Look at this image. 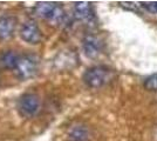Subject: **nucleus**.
I'll return each instance as SVG.
<instances>
[{
  "label": "nucleus",
  "instance_id": "9",
  "mask_svg": "<svg viewBox=\"0 0 157 141\" xmlns=\"http://www.w3.org/2000/svg\"><path fill=\"white\" fill-rule=\"evenodd\" d=\"M90 136V132L87 126L82 123H76L68 131L69 141H87Z\"/></svg>",
  "mask_w": 157,
  "mask_h": 141
},
{
  "label": "nucleus",
  "instance_id": "5",
  "mask_svg": "<svg viewBox=\"0 0 157 141\" xmlns=\"http://www.w3.org/2000/svg\"><path fill=\"white\" fill-rule=\"evenodd\" d=\"M73 14L76 20L83 22L88 26H92L96 22V15L92 2L88 1H78L74 4Z\"/></svg>",
  "mask_w": 157,
  "mask_h": 141
},
{
  "label": "nucleus",
  "instance_id": "12",
  "mask_svg": "<svg viewBox=\"0 0 157 141\" xmlns=\"http://www.w3.org/2000/svg\"><path fill=\"white\" fill-rule=\"evenodd\" d=\"M140 5L149 13H157V1H142L140 2Z\"/></svg>",
  "mask_w": 157,
  "mask_h": 141
},
{
  "label": "nucleus",
  "instance_id": "3",
  "mask_svg": "<svg viewBox=\"0 0 157 141\" xmlns=\"http://www.w3.org/2000/svg\"><path fill=\"white\" fill-rule=\"evenodd\" d=\"M38 69H39L38 57L33 54H22L19 55L13 72L17 75V78L21 80H27L38 73Z\"/></svg>",
  "mask_w": 157,
  "mask_h": 141
},
{
  "label": "nucleus",
  "instance_id": "6",
  "mask_svg": "<svg viewBox=\"0 0 157 141\" xmlns=\"http://www.w3.org/2000/svg\"><path fill=\"white\" fill-rule=\"evenodd\" d=\"M19 33L21 39L26 41L27 44H31V45H36L42 39L41 29L34 20L25 21L20 27Z\"/></svg>",
  "mask_w": 157,
  "mask_h": 141
},
{
  "label": "nucleus",
  "instance_id": "11",
  "mask_svg": "<svg viewBox=\"0 0 157 141\" xmlns=\"http://www.w3.org/2000/svg\"><path fill=\"white\" fill-rule=\"evenodd\" d=\"M143 86L147 91H157V73L148 76L144 80Z\"/></svg>",
  "mask_w": 157,
  "mask_h": 141
},
{
  "label": "nucleus",
  "instance_id": "2",
  "mask_svg": "<svg viewBox=\"0 0 157 141\" xmlns=\"http://www.w3.org/2000/svg\"><path fill=\"white\" fill-rule=\"evenodd\" d=\"M113 79V71L107 66H93L87 68L83 73L82 80L88 87L100 88Z\"/></svg>",
  "mask_w": 157,
  "mask_h": 141
},
{
  "label": "nucleus",
  "instance_id": "4",
  "mask_svg": "<svg viewBox=\"0 0 157 141\" xmlns=\"http://www.w3.org/2000/svg\"><path fill=\"white\" fill-rule=\"evenodd\" d=\"M41 101L34 93H25L19 98L18 111L24 118H33L40 112Z\"/></svg>",
  "mask_w": 157,
  "mask_h": 141
},
{
  "label": "nucleus",
  "instance_id": "7",
  "mask_svg": "<svg viewBox=\"0 0 157 141\" xmlns=\"http://www.w3.org/2000/svg\"><path fill=\"white\" fill-rule=\"evenodd\" d=\"M105 48V44L100 38L93 34H87L82 39V49L86 57L89 59H96L102 53Z\"/></svg>",
  "mask_w": 157,
  "mask_h": 141
},
{
  "label": "nucleus",
  "instance_id": "1",
  "mask_svg": "<svg viewBox=\"0 0 157 141\" xmlns=\"http://www.w3.org/2000/svg\"><path fill=\"white\" fill-rule=\"evenodd\" d=\"M33 14L52 25H67L68 17L61 4L53 1H41L33 8Z\"/></svg>",
  "mask_w": 157,
  "mask_h": 141
},
{
  "label": "nucleus",
  "instance_id": "8",
  "mask_svg": "<svg viewBox=\"0 0 157 141\" xmlns=\"http://www.w3.org/2000/svg\"><path fill=\"white\" fill-rule=\"evenodd\" d=\"M18 20L13 15L0 17V40H7L15 33Z\"/></svg>",
  "mask_w": 157,
  "mask_h": 141
},
{
  "label": "nucleus",
  "instance_id": "10",
  "mask_svg": "<svg viewBox=\"0 0 157 141\" xmlns=\"http://www.w3.org/2000/svg\"><path fill=\"white\" fill-rule=\"evenodd\" d=\"M18 58H19V55L14 53L13 51H6L0 55V66L5 69L13 71L17 65Z\"/></svg>",
  "mask_w": 157,
  "mask_h": 141
}]
</instances>
